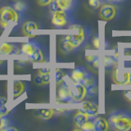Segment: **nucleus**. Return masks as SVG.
I'll use <instances>...</instances> for the list:
<instances>
[{
	"label": "nucleus",
	"mask_w": 131,
	"mask_h": 131,
	"mask_svg": "<svg viewBox=\"0 0 131 131\" xmlns=\"http://www.w3.org/2000/svg\"><path fill=\"white\" fill-rule=\"evenodd\" d=\"M93 117H95V116H90L88 114L84 112L83 111L80 110L79 112H77L75 113L73 121H74V123H75V125L78 127V128L80 129V127L83 125L86 121L91 120V119H93Z\"/></svg>",
	"instance_id": "obj_17"
},
{
	"label": "nucleus",
	"mask_w": 131,
	"mask_h": 131,
	"mask_svg": "<svg viewBox=\"0 0 131 131\" xmlns=\"http://www.w3.org/2000/svg\"><path fill=\"white\" fill-rule=\"evenodd\" d=\"M20 54H21L34 62H44V54L40 46L35 42H27L21 44L20 48Z\"/></svg>",
	"instance_id": "obj_3"
},
{
	"label": "nucleus",
	"mask_w": 131,
	"mask_h": 131,
	"mask_svg": "<svg viewBox=\"0 0 131 131\" xmlns=\"http://www.w3.org/2000/svg\"><path fill=\"white\" fill-rule=\"evenodd\" d=\"M129 84H131V73L129 74Z\"/></svg>",
	"instance_id": "obj_31"
},
{
	"label": "nucleus",
	"mask_w": 131,
	"mask_h": 131,
	"mask_svg": "<svg viewBox=\"0 0 131 131\" xmlns=\"http://www.w3.org/2000/svg\"><path fill=\"white\" fill-rule=\"evenodd\" d=\"M51 21L56 28L62 29L65 27L68 28L73 24L74 20L71 12L60 11L51 12Z\"/></svg>",
	"instance_id": "obj_5"
},
{
	"label": "nucleus",
	"mask_w": 131,
	"mask_h": 131,
	"mask_svg": "<svg viewBox=\"0 0 131 131\" xmlns=\"http://www.w3.org/2000/svg\"><path fill=\"white\" fill-rule=\"evenodd\" d=\"M12 7L14 9L18 12L19 13H23L24 12H26V9L28 8V4L25 0H13L12 1Z\"/></svg>",
	"instance_id": "obj_20"
},
{
	"label": "nucleus",
	"mask_w": 131,
	"mask_h": 131,
	"mask_svg": "<svg viewBox=\"0 0 131 131\" xmlns=\"http://www.w3.org/2000/svg\"><path fill=\"white\" fill-rule=\"evenodd\" d=\"M93 119H91L88 121H86L84 124L80 127V129L84 131H93L94 130V124H93Z\"/></svg>",
	"instance_id": "obj_26"
},
{
	"label": "nucleus",
	"mask_w": 131,
	"mask_h": 131,
	"mask_svg": "<svg viewBox=\"0 0 131 131\" xmlns=\"http://www.w3.org/2000/svg\"><path fill=\"white\" fill-rule=\"evenodd\" d=\"M1 120H2V116H0V123H1Z\"/></svg>",
	"instance_id": "obj_33"
},
{
	"label": "nucleus",
	"mask_w": 131,
	"mask_h": 131,
	"mask_svg": "<svg viewBox=\"0 0 131 131\" xmlns=\"http://www.w3.org/2000/svg\"><path fill=\"white\" fill-rule=\"evenodd\" d=\"M7 98L6 97H0V116H7L10 113L9 108L7 106Z\"/></svg>",
	"instance_id": "obj_22"
},
{
	"label": "nucleus",
	"mask_w": 131,
	"mask_h": 131,
	"mask_svg": "<svg viewBox=\"0 0 131 131\" xmlns=\"http://www.w3.org/2000/svg\"><path fill=\"white\" fill-rule=\"evenodd\" d=\"M52 0H37V3L39 6H43V7H46L49 6L50 3H52Z\"/></svg>",
	"instance_id": "obj_28"
},
{
	"label": "nucleus",
	"mask_w": 131,
	"mask_h": 131,
	"mask_svg": "<svg viewBox=\"0 0 131 131\" xmlns=\"http://www.w3.org/2000/svg\"><path fill=\"white\" fill-rule=\"evenodd\" d=\"M39 27L38 24L34 21H31V20H29V21H26L23 24L22 32L25 36L29 37V38H33V37H35V35H33V31L39 30Z\"/></svg>",
	"instance_id": "obj_18"
},
{
	"label": "nucleus",
	"mask_w": 131,
	"mask_h": 131,
	"mask_svg": "<svg viewBox=\"0 0 131 131\" xmlns=\"http://www.w3.org/2000/svg\"><path fill=\"white\" fill-rule=\"evenodd\" d=\"M88 3L89 6L93 9H98L101 7L102 3H104L103 0H88Z\"/></svg>",
	"instance_id": "obj_27"
},
{
	"label": "nucleus",
	"mask_w": 131,
	"mask_h": 131,
	"mask_svg": "<svg viewBox=\"0 0 131 131\" xmlns=\"http://www.w3.org/2000/svg\"><path fill=\"white\" fill-rule=\"evenodd\" d=\"M20 52L17 46L10 42H4L0 44V55H15Z\"/></svg>",
	"instance_id": "obj_16"
},
{
	"label": "nucleus",
	"mask_w": 131,
	"mask_h": 131,
	"mask_svg": "<svg viewBox=\"0 0 131 131\" xmlns=\"http://www.w3.org/2000/svg\"><path fill=\"white\" fill-rule=\"evenodd\" d=\"M56 113V111L54 109H50V108H43L39 110V117L44 121L50 120L52 116H54Z\"/></svg>",
	"instance_id": "obj_21"
},
{
	"label": "nucleus",
	"mask_w": 131,
	"mask_h": 131,
	"mask_svg": "<svg viewBox=\"0 0 131 131\" xmlns=\"http://www.w3.org/2000/svg\"><path fill=\"white\" fill-rule=\"evenodd\" d=\"M129 72H121L118 67H114L112 79L116 84H129Z\"/></svg>",
	"instance_id": "obj_12"
},
{
	"label": "nucleus",
	"mask_w": 131,
	"mask_h": 131,
	"mask_svg": "<svg viewBox=\"0 0 131 131\" xmlns=\"http://www.w3.org/2000/svg\"><path fill=\"white\" fill-rule=\"evenodd\" d=\"M86 61H88V63L90 64L92 67L95 69L97 70L98 69V66H99V60H98V56H86L85 57Z\"/></svg>",
	"instance_id": "obj_25"
},
{
	"label": "nucleus",
	"mask_w": 131,
	"mask_h": 131,
	"mask_svg": "<svg viewBox=\"0 0 131 131\" xmlns=\"http://www.w3.org/2000/svg\"><path fill=\"white\" fill-rule=\"evenodd\" d=\"M26 89V84L21 80H13L12 84V95L14 99L20 97Z\"/></svg>",
	"instance_id": "obj_15"
},
{
	"label": "nucleus",
	"mask_w": 131,
	"mask_h": 131,
	"mask_svg": "<svg viewBox=\"0 0 131 131\" xmlns=\"http://www.w3.org/2000/svg\"><path fill=\"white\" fill-rule=\"evenodd\" d=\"M73 2H75V3H78V0H71Z\"/></svg>",
	"instance_id": "obj_32"
},
{
	"label": "nucleus",
	"mask_w": 131,
	"mask_h": 131,
	"mask_svg": "<svg viewBox=\"0 0 131 131\" xmlns=\"http://www.w3.org/2000/svg\"><path fill=\"white\" fill-rule=\"evenodd\" d=\"M89 71L84 67H77L73 70L71 73V80L72 82H77V83L83 84L84 80L89 75Z\"/></svg>",
	"instance_id": "obj_14"
},
{
	"label": "nucleus",
	"mask_w": 131,
	"mask_h": 131,
	"mask_svg": "<svg viewBox=\"0 0 131 131\" xmlns=\"http://www.w3.org/2000/svg\"><path fill=\"white\" fill-rule=\"evenodd\" d=\"M81 111L90 116H97L98 115V103L95 99L83 101Z\"/></svg>",
	"instance_id": "obj_11"
},
{
	"label": "nucleus",
	"mask_w": 131,
	"mask_h": 131,
	"mask_svg": "<svg viewBox=\"0 0 131 131\" xmlns=\"http://www.w3.org/2000/svg\"><path fill=\"white\" fill-rule=\"evenodd\" d=\"M57 100L61 102H70L71 103V86L65 81L58 85L57 91Z\"/></svg>",
	"instance_id": "obj_10"
},
{
	"label": "nucleus",
	"mask_w": 131,
	"mask_h": 131,
	"mask_svg": "<svg viewBox=\"0 0 131 131\" xmlns=\"http://www.w3.org/2000/svg\"><path fill=\"white\" fill-rule=\"evenodd\" d=\"M70 86L71 93V103L82 102L87 98V89L83 84L72 82Z\"/></svg>",
	"instance_id": "obj_7"
},
{
	"label": "nucleus",
	"mask_w": 131,
	"mask_h": 131,
	"mask_svg": "<svg viewBox=\"0 0 131 131\" xmlns=\"http://www.w3.org/2000/svg\"><path fill=\"white\" fill-rule=\"evenodd\" d=\"M20 14L11 6H4L0 8V26L6 28L10 24H17Z\"/></svg>",
	"instance_id": "obj_4"
},
{
	"label": "nucleus",
	"mask_w": 131,
	"mask_h": 131,
	"mask_svg": "<svg viewBox=\"0 0 131 131\" xmlns=\"http://www.w3.org/2000/svg\"><path fill=\"white\" fill-rule=\"evenodd\" d=\"M77 3L73 2L71 0H52L49 5L50 12H72L75 7Z\"/></svg>",
	"instance_id": "obj_8"
},
{
	"label": "nucleus",
	"mask_w": 131,
	"mask_h": 131,
	"mask_svg": "<svg viewBox=\"0 0 131 131\" xmlns=\"http://www.w3.org/2000/svg\"><path fill=\"white\" fill-rule=\"evenodd\" d=\"M83 84L87 89V97H94L98 93V82L97 77L92 73H89V75L84 80Z\"/></svg>",
	"instance_id": "obj_9"
},
{
	"label": "nucleus",
	"mask_w": 131,
	"mask_h": 131,
	"mask_svg": "<svg viewBox=\"0 0 131 131\" xmlns=\"http://www.w3.org/2000/svg\"><path fill=\"white\" fill-rule=\"evenodd\" d=\"M93 124H94V130L96 131H106L110 129L107 120L97 116L94 117Z\"/></svg>",
	"instance_id": "obj_19"
},
{
	"label": "nucleus",
	"mask_w": 131,
	"mask_h": 131,
	"mask_svg": "<svg viewBox=\"0 0 131 131\" xmlns=\"http://www.w3.org/2000/svg\"><path fill=\"white\" fill-rule=\"evenodd\" d=\"M51 80L50 69L42 68L39 71L38 75L35 77V83L38 85H47L49 84Z\"/></svg>",
	"instance_id": "obj_13"
},
{
	"label": "nucleus",
	"mask_w": 131,
	"mask_h": 131,
	"mask_svg": "<svg viewBox=\"0 0 131 131\" xmlns=\"http://www.w3.org/2000/svg\"><path fill=\"white\" fill-rule=\"evenodd\" d=\"M110 129L113 131L131 130V112L125 110H116L107 116Z\"/></svg>",
	"instance_id": "obj_2"
},
{
	"label": "nucleus",
	"mask_w": 131,
	"mask_h": 131,
	"mask_svg": "<svg viewBox=\"0 0 131 131\" xmlns=\"http://www.w3.org/2000/svg\"><path fill=\"white\" fill-rule=\"evenodd\" d=\"M104 66L106 70L115 67L117 66V57H114L112 56H106L104 57Z\"/></svg>",
	"instance_id": "obj_23"
},
{
	"label": "nucleus",
	"mask_w": 131,
	"mask_h": 131,
	"mask_svg": "<svg viewBox=\"0 0 131 131\" xmlns=\"http://www.w3.org/2000/svg\"><path fill=\"white\" fill-rule=\"evenodd\" d=\"M67 75V72H66L64 70L57 68L56 69V72H55V80H56V84L57 85H59L61 83H62L64 81V78Z\"/></svg>",
	"instance_id": "obj_24"
},
{
	"label": "nucleus",
	"mask_w": 131,
	"mask_h": 131,
	"mask_svg": "<svg viewBox=\"0 0 131 131\" xmlns=\"http://www.w3.org/2000/svg\"><path fill=\"white\" fill-rule=\"evenodd\" d=\"M0 1H1V0H0Z\"/></svg>",
	"instance_id": "obj_35"
},
{
	"label": "nucleus",
	"mask_w": 131,
	"mask_h": 131,
	"mask_svg": "<svg viewBox=\"0 0 131 131\" xmlns=\"http://www.w3.org/2000/svg\"><path fill=\"white\" fill-rule=\"evenodd\" d=\"M70 30H75L76 33L65 35L61 40L60 48L64 53H73L87 45L90 39V30L87 26L80 24H71Z\"/></svg>",
	"instance_id": "obj_1"
},
{
	"label": "nucleus",
	"mask_w": 131,
	"mask_h": 131,
	"mask_svg": "<svg viewBox=\"0 0 131 131\" xmlns=\"http://www.w3.org/2000/svg\"><path fill=\"white\" fill-rule=\"evenodd\" d=\"M125 0H103V3H112V4H121L124 3Z\"/></svg>",
	"instance_id": "obj_29"
},
{
	"label": "nucleus",
	"mask_w": 131,
	"mask_h": 131,
	"mask_svg": "<svg viewBox=\"0 0 131 131\" xmlns=\"http://www.w3.org/2000/svg\"><path fill=\"white\" fill-rule=\"evenodd\" d=\"M1 63H2V61H1V60H0V64H1Z\"/></svg>",
	"instance_id": "obj_34"
},
{
	"label": "nucleus",
	"mask_w": 131,
	"mask_h": 131,
	"mask_svg": "<svg viewBox=\"0 0 131 131\" xmlns=\"http://www.w3.org/2000/svg\"><path fill=\"white\" fill-rule=\"evenodd\" d=\"M93 46L96 49L99 48V39H98L97 36H94V38L93 39Z\"/></svg>",
	"instance_id": "obj_30"
},
{
	"label": "nucleus",
	"mask_w": 131,
	"mask_h": 131,
	"mask_svg": "<svg viewBox=\"0 0 131 131\" xmlns=\"http://www.w3.org/2000/svg\"><path fill=\"white\" fill-rule=\"evenodd\" d=\"M121 9L116 4L104 3L100 7L99 16L100 17L106 20V21H111L115 19H117L120 16Z\"/></svg>",
	"instance_id": "obj_6"
}]
</instances>
